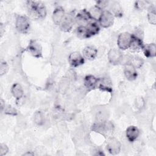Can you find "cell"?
<instances>
[{
  "label": "cell",
  "mask_w": 156,
  "mask_h": 156,
  "mask_svg": "<svg viewBox=\"0 0 156 156\" xmlns=\"http://www.w3.org/2000/svg\"><path fill=\"white\" fill-rule=\"evenodd\" d=\"M96 118L97 121H104L107 120L108 116V112L104 108H98L96 112Z\"/></svg>",
  "instance_id": "25"
},
{
  "label": "cell",
  "mask_w": 156,
  "mask_h": 156,
  "mask_svg": "<svg viewBox=\"0 0 156 156\" xmlns=\"http://www.w3.org/2000/svg\"><path fill=\"white\" fill-rule=\"evenodd\" d=\"M68 62L72 67H78L84 64L85 58L79 52H73L68 57Z\"/></svg>",
  "instance_id": "9"
},
{
  "label": "cell",
  "mask_w": 156,
  "mask_h": 156,
  "mask_svg": "<svg viewBox=\"0 0 156 156\" xmlns=\"http://www.w3.org/2000/svg\"><path fill=\"white\" fill-rule=\"evenodd\" d=\"M75 12L71 11L65 16L60 25V29L65 32H69L73 28L74 24L75 23Z\"/></svg>",
  "instance_id": "3"
},
{
  "label": "cell",
  "mask_w": 156,
  "mask_h": 156,
  "mask_svg": "<svg viewBox=\"0 0 156 156\" xmlns=\"http://www.w3.org/2000/svg\"><path fill=\"white\" fill-rule=\"evenodd\" d=\"M143 52L144 55L147 58L155 57L156 55V46L155 43H149L144 44L143 48Z\"/></svg>",
  "instance_id": "21"
},
{
  "label": "cell",
  "mask_w": 156,
  "mask_h": 156,
  "mask_svg": "<svg viewBox=\"0 0 156 156\" xmlns=\"http://www.w3.org/2000/svg\"><path fill=\"white\" fill-rule=\"evenodd\" d=\"M147 17V20L150 24L153 25H155L156 24V11L155 7L150 5L148 7Z\"/></svg>",
  "instance_id": "24"
},
{
  "label": "cell",
  "mask_w": 156,
  "mask_h": 156,
  "mask_svg": "<svg viewBox=\"0 0 156 156\" xmlns=\"http://www.w3.org/2000/svg\"><path fill=\"white\" fill-rule=\"evenodd\" d=\"M102 11L103 10L102 9L95 5L91 7L89 9V10H88V12L91 20L94 21H98L102 13Z\"/></svg>",
  "instance_id": "23"
},
{
  "label": "cell",
  "mask_w": 156,
  "mask_h": 156,
  "mask_svg": "<svg viewBox=\"0 0 156 156\" xmlns=\"http://www.w3.org/2000/svg\"><path fill=\"white\" fill-rule=\"evenodd\" d=\"M129 63H130L132 66H133L136 69L140 68L144 63V60H143L142 58L140 57L132 56Z\"/></svg>",
  "instance_id": "27"
},
{
  "label": "cell",
  "mask_w": 156,
  "mask_h": 156,
  "mask_svg": "<svg viewBox=\"0 0 156 156\" xmlns=\"http://www.w3.org/2000/svg\"><path fill=\"white\" fill-rule=\"evenodd\" d=\"M91 130L96 133L105 136L113 132L114 126L110 121H108L107 120L104 121H96L92 125Z\"/></svg>",
  "instance_id": "2"
},
{
  "label": "cell",
  "mask_w": 156,
  "mask_h": 156,
  "mask_svg": "<svg viewBox=\"0 0 156 156\" xmlns=\"http://www.w3.org/2000/svg\"><path fill=\"white\" fill-rule=\"evenodd\" d=\"M144 46V44L143 40L132 34V40L129 49L132 52H138L140 50H143Z\"/></svg>",
  "instance_id": "12"
},
{
  "label": "cell",
  "mask_w": 156,
  "mask_h": 156,
  "mask_svg": "<svg viewBox=\"0 0 156 156\" xmlns=\"http://www.w3.org/2000/svg\"><path fill=\"white\" fill-rule=\"evenodd\" d=\"M5 105V102H4V100L1 99V100H0V107H1V112H2V110H4Z\"/></svg>",
  "instance_id": "36"
},
{
  "label": "cell",
  "mask_w": 156,
  "mask_h": 156,
  "mask_svg": "<svg viewBox=\"0 0 156 156\" xmlns=\"http://www.w3.org/2000/svg\"><path fill=\"white\" fill-rule=\"evenodd\" d=\"M34 121L38 126L43 125L44 122V116L43 113L40 111H37L35 112L34 115Z\"/></svg>",
  "instance_id": "28"
},
{
  "label": "cell",
  "mask_w": 156,
  "mask_h": 156,
  "mask_svg": "<svg viewBox=\"0 0 156 156\" xmlns=\"http://www.w3.org/2000/svg\"><path fill=\"white\" fill-rule=\"evenodd\" d=\"M26 50L34 57L41 58L43 57V50L41 44L35 40H30Z\"/></svg>",
  "instance_id": "6"
},
{
  "label": "cell",
  "mask_w": 156,
  "mask_h": 156,
  "mask_svg": "<svg viewBox=\"0 0 156 156\" xmlns=\"http://www.w3.org/2000/svg\"><path fill=\"white\" fill-rule=\"evenodd\" d=\"M91 20L88 10L86 9L82 10L75 16V23H77L79 26H85Z\"/></svg>",
  "instance_id": "11"
},
{
  "label": "cell",
  "mask_w": 156,
  "mask_h": 156,
  "mask_svg": "<svg viewBox=\"0 0 156 156\" xmlns=\"http://www.w3.org/2000/svg\"><path fill=\"white\" fill-rule=\"evenodd\" d=\"M76 34L80 39H87L90 38L85 26H78L76 29Z\"/></svg>",
  "instance_id": "26"
},
{
  "label": "cell",
  "mask_w": 156,
  "mask_h": 156,
  "mask_svg": "<svg viewBox=\"0 0 156 156\" xmlns=\"http://www.w3.org/2000/svg\"><path fill=\"white\" fill-rule=\"evenodd\" d=\"M147 2L145 1H136L135 2V7L138 10H143L146 7Z\"/></svg>",
  "instance_id": "31"
},
{
  "label": "cell",
  "mask_w": 156,
  "mask_h": 156,
  "mask_svg": "<svg viewBox=\"0 0 156 156\" xmlns=\"http://www.w3.org/2000/svg\"><path fill=\"white\" fill-rule=\"evenodd\" d=\"M30 22L28 18L23 15H18L15 20V28L21 34H26L30 29Z\"/></svg>",
  "instance_id": "4"
},
{
  "label": "cell",
  "mask_w": 156,
  "mask_h": 156,
  "mask_svg": "<svg viewBox=\"0 0 156 156\" xmlns=\"http://www.w3.org/2000/svg\"><path fill=\"white\" fill-rule=\"evenodd\" d=\"M0 29H1V36L3 35V33H4V30H3V29H4V27H3V24H1V27H0Z\"/></svg>",
  "instance_id": "38"
},
{
  "label": "cell",
  "mask_w": 156,
  "mask_h": 156,
  "mask_svg": "<svg viewBox=\"0 0 156 156\" xmlns=\"http://www.w3.org/2000/svg\"><path fill=\"white\" fill-rule=\"evenodd\" d=\"M110 5V10H109L112 13L114 16L121 17L122 16V10L119 4L117 1H113L111 4H108Z\"/></svg>",
  "instance_id": "22"
},
{
  "label": "cell",
  "mask_w": 156,
  "mask_h": 156,
  "mask_svg": "<svg viewBox=\"0 0 156 156\" xmlns=\"http://www.w3.org/2000/svg\"><path fill=\"white\" fill-rule=\"evenodd\" d=\"M134 105H135V107L137 110H142L145 105V101H144L143 98L141 96L136 97L135 99Z\"/></svg>",
  "instance_id": "30"
},
{
  "label": "cell",
  "mask_w": 156,
  "mask_h": 156,
  "mask_svg": "<svg viewBox=\"0 0 156 156\" xmlns=\"http://www.w3.org/2000/svg\"><path fill=\"white\" fill-rule=\"evenodd\" d=\"M65 16V12L64 9L61 6H58L55 8L52 13V20L55 24L60 25L64 17Z\"/></svg>",
  "instance_id": "15"
},
{
  "label": "cell",
  "mask_w": 156,
  "mask_h": 156,
  "mask_svg": "<svg viewBox=\"0 0 156 156\" xmlns=\"http://www.w3.org/2000/svg\"><path fill=\"white\" fill-rule=\"evenodd\" d=\"M140 135V130L135 126H129L126 130V136L130 142L135 141Z\"/></svg>",
  "instance_id": "17"
},
{
  "label": "cell",
  "mask_w": 156,
  "mask_h": 156,
  "mask_svg": "<svg viewBox=\"0 0 156 156\" xmlns=\"http://www.w3.org/2000/svg\"><path fill=\"white\" fill-rule=\"evenodd\" d=\"M121 148L120 141L115 137H111L108 140L106 149L107 151L112 155H115L119 153Z\"/></svg>",
  "instance_id": "8"
},
{
  "label": "cell",
  "mask_w": 156,
  "mask_h": 156,
  "mask_svg": "<svg viewBox=\"0 0 156 156\" xmlns=\"http://www.w3.org/2000/svg\"><path fill=\"white\" fill-rule=\"evenodd\" d=\"M108 4H109V1H99L96 2V5L103 10L104 8H105L108 5Z\"/></svg>",
  "instance_id": "34"
},
{
  "label": "cell",
  "mask_w": 156,
  "mask_h": 156,
  "mask_svg": "<svg viewBox=\"0 0 156 156\" xmlns=\"http://www.w3.org/2000/svg\"><path fill=\"white\" fill-rule=\"evenodd\" d=\"M9 70V65L6 62H1L0 64V76H2L5 74Z\"/></svg>",
  "instance_id": "32"
},
{
  "label": "cell",
  "mask_w": 156,
  "mask_h": 156,
  "mask_svg": "<svg viewBox=\"0 0 156 156\" xmlns=\"http://www.w3.org/2000/svg\"><path fill=\"white\" fill-rule=\"evenodd\" d=\"M132 40V34L125 32L119 34L117 39V45L119 49L126 50L129 49Z\"/></svg>",
  "instance_id": "7"
},
{
  "label": "cell",
  "mask_w": 156,
  "mask_h": 156,
  "mask_svg": "<svg viewBox=\"0 0 156 156\" xmlns=\"http://www.w3.org/2000/svg\"><path fill=\"white\" fill-rule=\"evenodd\" d=\"M88 35L90 37L98 34L100 30V26L99 23L96 21L89 22L85 26Z\"/></svg>",
  "instance_id": "20"
},
{
  "label": "cell",
  "mask_w": 156,
  "mask_h": 156,
  "mask_svg": "<svg viewBox=\"0 0 156 156\" xmlns=\"http://www.w3.org/2000/svg\"><path fill=\"white\" fill-rule=\"evenodd\" d=\"M4 114L10 116H16L18 114L16 109L11 105H5L4 108Z\"/></svg>",
  "instance_id": "29"
},
{
  "label": "cell",
  "mask_w": 156,
  "mask_h": 156,
  "mask_svg": "<svg viewBox=\"0 0 156 156\" xmlns=\"http://www.w3.org/2000/svg\"><path fill=\"white\" fill-rule=\"evenodd\" d=\"M83 83L87 91H90L98 87V79L93 75H87L84 78Z\"/></svg>",
  "instance_id": "14"
},
{
  "label": "cell",
  "mask_w": 156,
  "mask_h": 156,
  "mask_svg": "<svg viewBox=\"0 0 156 156\" xmlns=\"http://www.w3.org/2000/svg\"><path fill=\"white\" fill-rule=\"evenodd\" d=\"M30 16L34 19L43 18L46 16L47 12L44 5L40 1H27Z\"/></svg>",
  "instance_id": "1"
},
{
  "label": "cell",
  "mask_w": 156,
  "mask_h": 156,
  "mask_svg": "<svg viewBox=\"0 0 156 156\" xmlns=\"http://www.w3.org/2000/svg\"><path fill=\"white\" fill-rule=\"evenodd\" d=\"M82 53V55L85 58L89 60H92L97 57L98 51L94 46H88L83 49Z\"/></svg>",
  "instance_id": "18"
},
{
  "label": "cell",
  "mask_w": 156,
  "mask_h": 156,
  "mask_svg": "<svg viewBox=\"0 0 156 156\" xmlns=\"http://www.w3.org/2000/svg\"><path fill=\"white\" fill-rule=\"evenodd\" d=\"M98 87L102 91H107L108 93L112 92V83L110 79L108 77H102L98 79Z\"/></svg>",
  "instance_id": "16"
},
{
  "label": "cell",
  "mask_w": 156,
  "mask_h": 156,
  "mask_svg": "<svg viewBox=\"0 0 156 156\" xmlns=\"http://www.w3.org/2000/svg\"><path fill=\"white\" fill-rule=\"evenodd\" d=\"M114 16L109 10H103L102 13L98 20L99 24L104 28L112 26L114 23Z\"/></svg>",
  "instance_id": "5"
},
{
  "label": "cell",
  "mask_w": 156,
  "mask_h": 156,
  "mask_svg": "<svg viewBox=\"0 0 156 156\" xmlns=\"http://www.w3.org/2000/svg\"><path fill=\"white\" fill-rule=\"evenodd\" d=\"M9 152V147L5 143H1L0 144V156L5 155Z\"/></svg>",
  "instance_id": "33"
},
{
  "label": "cell",
  "mask_w": 156,
  "mask_h": 156,
  "mask_svg": "<svg viewBox=\"0 0 156 156\" xmlns=\"http://www.w3.org/2000/svg\"><path fill=\"white\" fill-rule=\"evenodd\" d=\"M124 74L126 78L129 81H133L135 80L138 76L136 69L130 63H128L124 65Z\"/></svg>",
  "instance_id": "13"
},
{
  "label": "cell",
  "mask_w": 156,
  "mask_h": 156,
  "mask_svg": "<svg viewBox=\"0 0 156 156\" xmlns=\"http://www.w3.org/2000/svg\"><path fill=\"white\" fill-rule=\"evenodd\" d=\"M11 93L16 101L21 99L24 96V91L21 85L18 83H14L11 88Z\"/></svg>",
  "instance_id": "19"
},
{
  "label": "cell",
  "mask_w": 156,
  "mask_h": 156,
  "mask_svg": "<svg viewBox=\"0 0 156 156\" xmlns=\"http://www.w3.org/2000/svg\"><path fill=\"white\" fill-rule=\"evenodd\" d=\"M133 35L135 36L142 39L143 37V32L141 29H135V32Z\"/></svg>",
  "instance_id": "35"
},
{
  "label": "cell",
  "mask_w": 156,
  "mask_h": 156,
  "mask_svg": "<svg viewBox=\"0 0 156 156\" xmlns=\"http://www.w3.org/2000/svg\"><path fill=\"white\" fill-rule=\"evenodd\" d=\"M123 54L119 49L113 48L111 49L108 52V62L113 65H116L120 63Z\"/></svg>",
  "instance_id": "10"
},
{
  "label": "cell",
  "mask_w": 156,
  "mask_h": 156,
  "mask_svg": "<svg viewBox=\"0 0 156 156\" xmlns=\"http://www.w3.org/2000/svg\"><path fill=\"white\" fill-rule=\"evenodd\" d=\"M34 155V153L29 151H27V152L23 154V155Z\"/></svg>",
  "instance_id": "37"
}]
</instances>
